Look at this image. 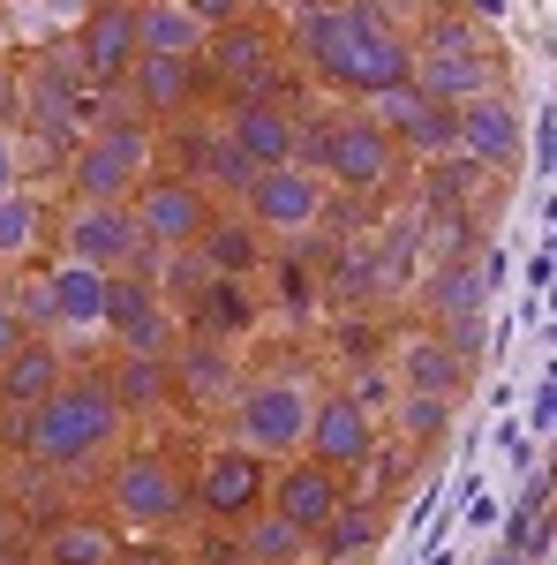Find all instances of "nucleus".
<instances>
[{"instance_id": "nucleus-1", "label": "nucleus", "mask_w": 557, "mask_h": 565, "mask_svg": "<svg viewBox=\"0 0 557 565\" xmlns=\"http://www.w3.org/2000/svg\"><path fill=\"white\" fill-rule=\"evenodd\" d=\"M301 45L309 61L346 90H385V84H407L415 53L392 39V23L369 8V0H346V8H309L301 23Z\"/></svg>"}, {"instance_id": "nucleus-2", "label": "nucleus", "mask_w": 557, "mask_h": 565, "mask_svg": "<svg viewBox=\"0 0 557 565\" xmlns=\"http://www.w3.org/2000/svg\"><path fill=\"white\" fill-rule=\"evenodd\" d=\"M114 415H121V399L106 385H53L31 407V452L39 460H84L90 445H106V430H114Z\"/></svg>"}, {"instance_id": "nucleus-3", "label": "nucleus", "mask_w": 557, "mask_h": 565, "mask_svg": "<svg viewBox=\"0 0 557 565\" xmlns=\"http://www.w3.org/2000/svg\"><path fill=\"white\" fill-rule=\"evenodd\" d=\"M143 159H151L143 129H106L98 143H84V159H76V189H84L90 204H114L121 189L143 181Z\"/></svg>"}, {"instance_id": "nucleus-4", "label": "nucleus", "mask_w": 557, "mask_h": 565, "mask_svg": "<svg viewBox=\"0 0 557 565\" xmlns=\"http://www.w3.org/2000/svg\"><path fill=\"white\" fill-rule=\"evenodd\" d=\"M482 84H490V61H482V45H468V31H437V45H429L422 53V98H437V106H444V98H460V106H468V98H482Z\"/></svg>"}, {"instance_id": "nucleus-5", "label": "nucleus", "mask_w": 557, "mask_h": 565, "mask_svg": "<svg viewBox=\"0 0 557 565\" xmlns=\"http://www.w3.org/2000/svg\"><path fill=\"white\" fill-rule=\"evenodd\" d=\"M242 437L264 445V452L301 445V437H309V399H301V385H257L249 392V399H242Z\"/></svg>"}, {"instance_id": "nucleus-6", "label": "nucleus", "mask_w": 557, "mask_h": 565, "mask_svg": "<svg viewBox=\"0 0 557 565\" xmlns=\"http://www.w3.org/2000/svg\"><path fill=\"white\" fill-rule=\"evenodd\" d=\"M324 167H332V181H346V189H377V181L392 174V143L377 121H340V129H324Z\"/></svg>"}, {"instance_id": "nucleus-7", "label": "nucleus", "mask_w": 557, "mask_h": 565, "mask_svg": "<svg viewBox=\"0 0 557 565\" xmlns=\"http://www.w3.org/2000/svg\"><path fill=\"white\" fill-rule=\"evenodd\" d=\"M68 249H76V264H90V271H114V264H129L136 249H143V234H136L129 212L90 204V212H76V226H68Z\"/></svg>"}, {"instance_id": "nucleus-8", "label": "nucleus", "mask_w": 557, "mask_h": 565, "mask_svg": "<svg viewBox=\"0 0 557 565\" xmlns=\"http://www.w3.org/2000/svg\"><path fill=\"white\" fill-rule=\"evenodd\" d=\"M136 234L143 242H196L204 234V196L189 181H151L136 204Z\"/></svg>"}, {"instance_id": "nucleus-9", "label": "nucleus", "mask_w": 557, "mask_h": 565, "mask_svg": "<svg viewBox=\"0 0 557 565\" xmlns=\"http://www.w3.org/2000/svg\"><path fill=\"white\" fill-rule=\"evenodd\" d=\"M114 498H121L129 521H173L189 490H181V476H173L167 460H129V468L114 476Z\"/></svg>"}, {"instance_id": "nucleus-10", "label": "nucleus", "mask_w": 557, "mask_h": 565, "mask_svg": "<svg viewBox=\"0 0 557 565\" xmlns=\"http://www.w3.org/2000/svg\"><path fill=\"white\" fill-rule=\"evenodd\" d=\"M309 445H317V468H354V460L369 452V415H362V399L309 407Z\"/></svg>"}, {"instance_id": "nucleus-11", "label": "nucleus", "mask_w": 557, "mask_h": 565, "mask_svg": "<svg viewBox=\"0 0 557 565\" xmlns=\"http://www.w3.org/2000/svg\"><path fill=\"white\" fill-rule=\"evenodd\" d=\"M98 317H106L136 354H159V340H167V309H159L151 287H136V279H106V309H98Z\"/></svg>"}, {"instance_id": "nucleus-12", "label": "nucleus", "mask_w": 557, "mask_h": 565, "mask_svg": "<svg viewBox=\"0 0 557 565\" xmlns=\"http://www.w3.org/2000/svg\"><path fill=\"white\" fill-rule=\"evenodd\" d=\"M452 143L474 151V159H513L519 151V114L505 98H468V106L452 114Z\"/></svg>"}, {"instance_id": "nucleus-13", "label": "nucleus", "mask_w": 557, "mask_h": 565, "mask_svg": "<svg viewBox=\"0 0 557 565\" xmlns=\"http://www.w3.org/2000/svg\"><path fill=\"white\" fill-rule=\"evenodd\" d=\"M249 196H257L264 226H309L317 204H324V189H317L309 174H294V167H264V174L249 181Z\"/></svg>"}, {"instance_id": "nucleus-14", "label": "nucleus", "mask_w": 557, "mask_h": 565, "mask_svg": "<svg viewBox=\"0 0 557 565\" xmlns=\"http://www.w3.org/2000/svg\"><path fill=\"white\" fill-rule=\"evenodd\" d=\"M234 151L249 159V167H287L294 159V121L279 114V106H249V114H234Z\"/></svg>"}, {"instance_id": "nucleus-15", "label": "nucleus", "mask_w": 557, "mask_h": 565, "mask_svg": "<svg viewBox=\"0 0 557 565\" xmlns=\"http://www.w3.org/2000/svg\"><path fill=\"white\" fill-rule=\"evenodd\" d=\"M84 68L90 76H121L136 68V15L129 8H98L84 23Z\"/></svg>"}, {"instance_id": "nucleus-16", "label": "nucleus", "mask_w": 557, "mask_h": 565, "mask_svg": "<svg viewBox=\"0 0 557 565\" xmlns=\"http://www.w3.org/2000/svg\"><path fill=\"white\" fill-rule=\"evenodd\" d=\"M212 513H257V498H264V476H257V460L249 452H218L212 468H204V490H196Z\"/></svg>"}, {"instance_id": "nucleus-17", "label": "nucleus", "mask_w": 557, "mask_h": 565, "mask_svg": "<svg viewBox=\"0 0 557 565\" xmlns=\"http://www.w3.org/2000/svg\"><path fill=\"white\" fill-rule=\"evenodd\" d=\"M271 513H287L294 527H324L332 513H340V482H332V468H294V476L279 482Z\"/></svg>"}, {"instance_id": "nucleus-18", "label": "nucleus", "mask_w": 557, "mask_h": 565, "mask_svg": "<svg viewBox=\"0 0 557 565\" xmlns=\"http://www.w3.org/2000/svg\"><path fill=\"white\" fill-rule=\"evenodd\" d=\"M196 45H204V23H196L189 8H173V0L136 15V53H173V61H189Z\"/></svg>"}, {"instance_id": "nucleus-19", "label": "nucleus", "mask_w": 557, "mask_h": 565, "mask_svg": "<svg viewBox=\"0 0 557 565\" xmlns=\"http://www.w3.org/2000/svg\"><path fill=\"white\" fill-rule=\"evenodd\" d=\"M45 295H53V317H68V324H98V309H106V271L68 264V271L45 279Z\"/></svg>"}, {"instance_id": "nucleus-20", "label": "nucleus", "mask_w": 557, "mask_h": 565, "mask_svg": "<svg viewBox=\"0 0 557 565\" xmlns=\"http://www.w3.org/2000/svg\"><path fill=\"white\" fill-rule=\"evenodd\" d=\"M53 377H61L53 348H15V354H8V377H0V392H8V399H45V392H53Z\"/></svg>"}, {"instance_id": "nucleus-21", "label": "nucleus", "mask_w": 557, "mask_h": 565, "mask_svg": "<svg viewBox=\"0 0 557 565\" xmlns=\"http://www.w3.org/2000/svg\"><path fill=\"white\" fill-rule=\"evenodd\" d=\"M301 535H309V527H294L287 513H264V521H249L242 551H249L257 565H287V558H301Z\"/></svg>"}, {"instance_id": "nucleus-22", "label": "nucleus", "mask_w": 557, "mask_h": 565, "mask_svg": "<svg viewBox=\"0 0 557 565\" xmlns=\"http://www.w3.org/2000/svg\"><path fill=\"white\" fill-rule=\"evenodd\" d=\"M136 76H143V106H181L189 98V61H173V53H136Z\"/></svg>"}, {"instance_id": "nucleus-23", "label": "nucleus", "mask_w": 557, "mask_h": 565, "mask_svg": "<svg viewBox=\"0 0 557 565\" xmlns=\"http://www.w3.org/2000/svg\"><path fill=\"white\" fill-rule=\"evenodd\" d=\"M196 324H204L212 340L242 332V324H249V295H242V279H212V287H204V309H196Z\"/></svg>"}, {"instance_id": "nucleus-24", "label": "nucleus", "mask_w": 557, "mask_h": 565, "mask_svg": "<svg viewBox=\"0 0 557 565\" xmlns=\"http://www.w3.org/2000/svg\"><path fill=\"white\" fill-rule=\"evenodd\" d=\"M460 370H468V362H460L452 348H437V340H422V348L407 354V385H415V392H437V399L460 385Z\"/></svg>"}, {"instance_id": "nucleus-25", "label": "nucleus", "mask_w": 557, "mask_h": 565, "mask_svg": "<svg viewBox=\"0 0 557 565\" xmlns=\"http://www.w3.org/2000/svg\"><path fill=\"white\" fill-rule=\"evenodd\" d=\"M369 543H377V513H332V521H324V558L332 565L362 558Z\"/></svg>"}, {"instance_id": "nucleus-26", "label": "nucleus", "mask_w": 557, "mask_h": 565, "mask_svg": "<svg viewBox=\"0 0 557 565\" xmlns=\"http://www.w3.org/2000/svg\"><path fill=\"white\" fill-rule=\"evenodd\" d=\"M437 309H444V317H482V271H474L468 257L444 264V279H437Z\"/></svg>"}, {"instance_id": "nucleus-27", "label": "nucleus", "mask_w": 557, "mask_h": 565, "mask_svg": "<svg viewBox=\"0 0 557 565\" xmlns=\"http://www.w3.org/2000/svg\"><path fill=\"white\" fill-rule=\"evenodd\" d=\"M196 242H204V257H212L218 271H234V279H242V271H249V257H257V242H249V234H242V226H204V234H196Z\"/></svg>"}, {"instance_id": "nucleus-28", "label": "nucleus", "mask_w": 557, "mask_h": 565, "mask_svg": "<svg viewBox=\"0 0 557 565\" xmlns=\"http://www.w3.org/2000/svg\"><path fill=\"white\" fill-rule=\"evenodd\" d=\"M31 234H39V204H23V196H0V257L31 249Z\"/></svg>"}, {"instance_id": "nucleus-29", "label": "nucleus", "mask_w": 557, "mask_h": 565, "mask_svg": "<svg viewBox=\"0 0 557 565\" xmlns=\"http://www.w3.org/2000/svg\"><path fill=\"white\" fill-rule=\"evenodd\" d=\"M399 136H407L415 151H452V106H437V98H429V106H422V114H415Z\"/></svg>"}, {"instance_id": "nucleus-30", "label": "nucleus", "mask_w": 557, "mask_h": 565, "mask_svg": "<svg viewBox=\"0 0 557 565\" xmlns=\"http://www.w3.org/2000/svg\"><path fill=\"white\" fill-rule=\"evenodd\" d=\"M106 558V527H61L53 535V565H98Z\"/></svg>"}, {"instance_id": "nucleus-31", "label": "nucleus", "mask_w": 557, "mask_h": 565, "mask_svg": "<svg viewBox=\"0 0 557 565\" xmlns=\"http://www.w3.org/2000/svg\"><path fill=\"white\" fill-rule=\"evenodd\" d=\"M159 392H167V362L159 354H136L129 370H121V392L114 399H159Z\"/></svg>"}, {"instance_id": "nucleus-32", "label": "nucleus", "mask_w": 557, "mask_h": 565, "mask_svg": "<svg viewBox=\"0 0 557 565\" xmlns=\"http://www.w3.org/2000/svg\"><path fill=\"white\" fill-rule=\"evenodd\" d=\"M218 61H226V76H257L264 68V39L257 31H226V39H218Z\"/></svg>"}, {"instance_id": "nucleus-33", "label": "nucleus", "mask_w": 557, "mask_h": 565, "mask_svg": "<svg viewBox=\"0 0 557 565\" xmlns=\"http://www.w3.org/2000/svg\"><path fill=\"white\" fill-rule=\"evenodd\" d=\"M181 377H189L196 392H226V385H234V370H226V354H218V348H196L189 362H181Z\"/></svg>"}, {"instance_id": "nucleus-34", "label": "nucleus", "mask_w": 557, "mask_h": 565, "mask_svg": "<svg viewBox=\"0 0 557 565\" xmlns=\"http://www.w3.org/2000/svg\"><path fill=\"white\" fill-rule=\"evenodd\" d=\"M407 430H415V437L444 430V399H437V392H415V399H407Z\"/></svg>"}, {"instance_id": "nucleus-35", "label": "nucleus", "mask_w": 557, "mask_h": 565, "mask_svg": "<svg viewBox=\"0 0 557 565\" xmlns=\"http://www.w3.org/2000/svg\"><path fill=\"white\" fill-rule=\"evenodd\" d=\"M189 15H196V23H226V15H234V0H189Z\"/></svg>"}, {"instance_id": "nucleus-36", "label": "nucleus", "mask_w": 557, "mask_h": 565, "mask_svg": "<svg viewBox=\"0 0 557 565\" xmlns=\"http://www.w3.org/2000/svg\"><path fill=\"white\" fill-rule=\"evenodd\" d=\"M15 348H23V324H15V309L0 302V354H15Z\"/></svg>"}, {"instance_id": "nucleus-37", "label": "nucleus", "mask_w": 557, "mask_h": 565, "mask_svg": "<svg viewBox=\"0 0 557 565\" xmlns=\"http://www.w3.org/2000/svg\"><path fill=\"white\" fill-rule=\"evenodd\" d=\"M0 196H15V151L0 143Z\"/></svg>"}, {"instance_id": "nucleus-38", "label": "nucleus", "mask_w": 557, "mask_h": 565, "mask_svg": "<svg viewBox=\"0 0 557 565\" xmlns=\"http://www.w3.org/2000/svg\"><path fill=\"white\" fill-rule=\"evenodd\" d=\"M212 565H242V558H226V551H218V558H212Z\"/></svg>"}, {"instance_id": "nucleus-39", "label": "nucleus", "mask_w": 557, "mask_h": 565, "mask_svg": "<svg viewBox=\"0 0 557 565\" xmlns=\"http://www.w3.org/2000/svg\"><path fill=\"white\" fill-rule=\"evenodd\" d=\"M136 565H173V558H136Z\"/></svg>"}, {"instance_id": "nucleus-40", "label": "nucleus", "mask_w": 557, "mask_h": 565, "mask_svg": "<svg viewBox=\"0 0 557 565\" xmlns=\"http://www.w3.org/2000/svg\"><path fill=\"white\" fill-rule=\"evenodd\" d=\"M497 565H519V558H497Z\"/></svg>"}]
</instances>
